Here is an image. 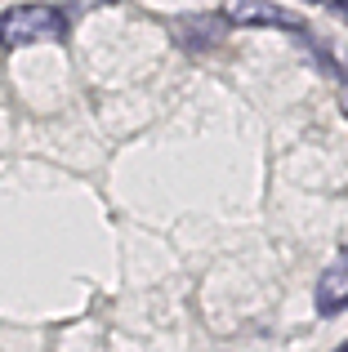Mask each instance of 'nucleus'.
Here are the masks:
<instances>
[{
	"label": "nucleus",
	"instance_id": "obj_1",
	"mask_svg": "<svg viewBox=\"0 0 348 352\" xmlns=\"http://www.w3.org/2000/svg\"><path fill=\"white\" fill-rule=\"evenodd\" d=\"M67 36V18L58 5H18L9 14H0V45L5 50H23V45H45Z\"/></svg>",
	"mask_w": 348,
	"mask_h": 352
},
{
	"label": "nucleus",
	"instance_id": "obj_2",
	"mask_svg": "<svg viewBox=\"0 0 348 352\" xmlns=\"http://www.w3.org/2000/svg\"><path fill=\"white\" fill-rule=\"evenodd\" d=\"M224 23L232 27H277V32H299V18L277 0H224Z\"/></svg>",
	"mask_w": 348,
	"mask_h": 352
},
{
	"label": "nucleus",
	"instance_id": "obj_3",
	"mask_svg": "<svg viewBox=\"0 0 348 352\" xmlns=\"http://www.w3.org/2000/svg\"><path fill=\"white\" fill-rule=\"evenodd\" d=\"M348 308V250L331 258V267L317 281V317H335Z\"/></svg>",
	"mask_w": 348,
	"mask_h": 352
},
{
	"label": "nucleus",
	"instance_id": "obj_4",
	"mask_svg": "<svg viewBox=\"0 0 348 352\" xmlns=\"http://www.w3.org/2000/svg\"><path fill=\"white\" fill-rule=\"evenodd\" d=\"M331 5H335V14H340L344 23H348V0H331Z\"/></svg>",
	"mask_w": 348,
	"mask_h": 352
},
{
	"label": "nucleus",
	"instance_id": "obj_5",
	"mask_svg": "<svg viewBox=\"0 0 348 352\" xmlns=\"http://www.w3.org/2000/svg\"><path fill=\"white\" fill-rule=\"evenodd\" d=\"M340 98H344V112H348V80H344V89H340Z\"/></svg>",
	"mask_w": 348,
	"mask_h": 352
},
{
	"label": "nucleus",
	"instance_id": "obj_6",
	"mask_svg": "<svg viewBox=\"0 0 348 352\" xmlns=\"http://www.w3.org/2000/svg\"><path fill=\"white\" fill-rule=\"evenodd\" d=\"M340 352H348V344H344V348H340Z\"/></svg>",
	"mask_w": 348,
	"mask_h": 352
}]
</instances>
